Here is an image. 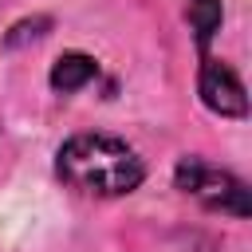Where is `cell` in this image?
<instances>
[{
  "label": "cell",
  "instance_id": "obj_4",
  "mask_svg": "<svg viewBox=\"0 0 252 252\" xmlns=\"http://www.w3.org/2000/svg\"><path fill=\"white\" fill-rule=\"evenodd\" d=\"M94 75H98V63H94L91 55H83V51H67V55H59L55 67H51V87L63 91V94H71V91L87 87Z\"/></svg>",
  "mask_w": 252,
  "mask_h": 252
},
{
  "label": "cell",
  "instance_id": "obj_2",
  "mask_svg": "<svg viewBox=\"0 0 252 252\" xmlns=\"http://www.w3.org/2000/svg\"><path fill=\"white\" fill-rule=\"evenodd\" d=\"M173 185L201 201L205 209H217V213H228V217H248V189L236 173L205 161V158H181L177 169H173Z\"/></svg>",
  "mask_w": 252,
  "mask_h": 252
},
{
  "label": "cell",
  "instance_id": "obj_3",
  "mask_svg": "<svg viewBox=\"0 0 252 252\" xmlns=\"http://www.w3.org/2000/svg\"><path fill=\"white\" fill-rule=\"evenodd\" d=\"M197 91H201V102L220 114V118H244L248 114V98H244V83L240 75L220 63V59H205L201 63V75H197Z\"/></svg>",
  "mask_w": 252,
  "mask_h": 252
},
{
  "label": "cell",
  "instance_id": "obj_5",
  "mask_svg": "<svg viewBox=\"0 0 252 252\" xmlns=\"http://www.w3.org/2000/svg\"><path fill=\"white\" fill-rule=\"evenodd\" d=\"M185 16H189V24H193V32H197V43H201V47L220 32V0H189Z\"/></svg>",
  "mask_w": 252,
  "mask_h": 252
},
{
  "label": "cell",
  "instance_id": "obj_1",
  "mask_svg": "<svg viewBox=\"0 0 252 252\" xmlns=\"http://www.w3.org/2000/svg\"><path fill=\"white\" fill-rule=\"evenodd\" d=\"M63 185L87 197H126L142 185L146 165L134 146L114 134H71L55 154Z\"/></svg>",
  "mask_w": 252,
  "mask_h": 252
}]
</instances>
